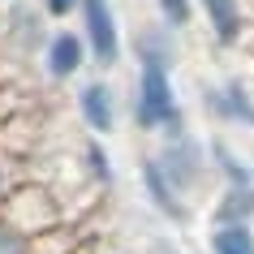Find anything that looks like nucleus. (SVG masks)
<instances>
[{"label": "nucleus", "mask_w": 254, "mask_h": 254, "mask_svg": "<svg viewBox=\"0 0 254 254\" xmlns=\"http://www.w3.org/2000/svg\"><path fill=\"white\" fill-rule=\"evenodd\" d=\"M134 121H138V129H160L164 138L186 129L181 104H177L173 82H168V65H151V61L142 65L138 95H134Z\"/></svg>", "instance_id": "obj_1"}, {"label": "nucleus", "mask_w": 254, "mask_h": 254, "mask_svg": "<svg viewBox=\"0 0 254 254\" xmlns=\"http://www.w3.org/2000/svg\"><path fill=\"white\" fill-rule=\"evenodd\" d=\"M82 13V39H86V56H95V65H117L121 61V26L112 13V0H78Z\"/></svg>", "instance_id": "obj_2"}, {"label": "nucleus", "mask_w": 254, "mask_h": 254, "mask_svg": "<svg viewBox=\"0 0 254 254\" xmlns=\"http://www.w3.org/2000/svg\"><path fill=\"white\" fill-rule=\"evenodd\" d=\"M0 215L4 220H13L22 233H43V228L61 224V207H56L52 190L43 186H13V194L4 198V207H0Z\"/></svg>", "instance_id": "obj_3"}, {"label": "nucleus", "mask_w": 254, "mask_h": 254, "mask_svg": "<svg viewBox=\"0 0 254 254\" xmlns=\"http://www.w3.org/2000/svg\"><path fill=\"white\" fill-rule=\"evenodd\" d=\"M155 164L164 168V177H168L181 194H190V190L207 177V155H202V147L186 134V129H181V134H168V142H164V151L155 155Z\"/></svg>", "instance_id": "obj_4"}, {"label": "nucleus", "mask_w": 254, "mask_h": 254, "mask_svg": "<svg viewBox=\"0 0 254 254\" xmlns=\"http://www.w3.org/2000/svg\"><path fill=\"white\" fill-rule=\"evenodd\" d=\"M43 69H48V78L65 82L73 78L82 69V61H86V39H82L78 30H52L48 39H43Z\"/></svg>", "instance_id": "obj_5"}, {"label": "nucleus", "mask_w": 254, "mask_h": 254, "mask_svg": "<svg viewBox=\"0 0 254 254\" xmlns=\"http://www.w3.org/2000/svg\"><path fill=\"white\" fill-rule=\"evenodd\" d=\"M142 190H147V198H151V207L160 215H168L173 224H186V194L164 177V168L155 160H142Z\"/></svg>", "instance_id": "obj_6"}, {"label": "nucleus", "mask_w": 254, "mask_h": 254, "mask_svg": "<svg viewBox=\"0 0 254 254\" xmlns=\"http://www.w3.org/2000/svg\"><path fill=\"white\" fill-rule=\"evenodd\" d=\"M78 112L86 121V129L95 134H112L117 129V95L108 82H86L78 91Z\"/></svg>", "instance_id": "obj_7"}, {"label": "nucleus", "mask_w": 254, "mask_h": 254, "mask_svg": "<svg viewBox=\"0 0 254 254\" xmlns=\"http://www.w3.org/2000/svg\"><path fill=\"white\" fill-rule=\"evenodd\" d=\"M207 108H211L220 121H233V125H254V95L241 86V82H220V86H207Z\"/></svg>", "instance_id": "obj_8"}, {"label": "nucleus", "mask_w": 254, "mask_h": 254, "mask_svg": "<svg viewBox=\"0 0 254 254\" xmlns=\"http://www.w3.org/2000/svg\"><path fill=\"white\" fill-rule=\"evenodd\" d=\"M202 17L211 22V35L220 43H237L241 39V0H198Z\"/></svg>", "instance_id": "obj_9"}, {"label": "nucleus", "mask_w": 254, "mask_h": 254, "mask_svg": "<svg viewBox=\"0 0 254 254\" xmlns=\"http://www.w3.org/2000/svg\"><path fill=\"white\" fill-rule=\"evenodd\" d=\"M254 220V186H224L215 202V224H250Z\"/></svg>", "instance_id": "obj_10"}, {"label": "nucleus", "mask_w": 254, "mask_h": 254, "mask_svg": "<svg viewBox=\"0 0 254 254\" xmlns=\"http://www.w3.org/2000/svg\"><path fill=\"white\" fill-rule=\"evenodd\" d=\"M9 35H13L17 48H43V39H48V30H43V17L35 13V9H26V4H13L9 9Z\"/></svg>", "instance_id": "obj_11"}, {"label": "nucleus", "mask_w": 254, "mask_h": 254, "mask_svg": "<svg viewBox=\"0 0 254 254\" xmlns=\"http://www.w3.org/2000/svg\"><path fill=\"white\" fill-rule=\"evenodd\" d=\"M207 246H211V254H254V228L250 224H215Z\"/></svg>", "instance_id": "obj_12"}, {"label": "nucleus", "mask_w": 254, "mask_h": 254, "mask_svg": "<svg viewBox=\"0 0 254 254\" xmlns=\"http://www.w3.org/2000/svg\"><path fill=\"white\" fill-rule=\"evenodd\" d=\"M134 52H138V65H168L173 69V39H168V30H142L134 43Z\"/></svg>", "instance_id": "obj_13"}, {"label": "nucleus", "mask_w": 254, "mask_h": 254, "mask_svg": "<svg viewBox=\"0 0 254 254\" xmlns=\"http://www.w3.org/2000/svg\"><path fill=\"white\" fill-rule=\"evenodd\" d=\"M211 160H215V168L224 173V186H254V173L224 147V142H211Z\"/></svg>", "instance_id": "obj_14"}, {"label": "nucleus", "mask_w": 254, "mask_h": 254, "mask_svg": "<svg viewBox=\"0 0 254 254\" xmlns=\"http://www.w3.org/2000/svg\"><path fill=\"white\" fill-rule=\"evenodd\" d=\"M0 254H30V233H22L4 215H0Z\"/></svg>", "instance_id": "obj_15"}, {"label": "nucleus", "mask_w": 254, "mask_h": 254, "mask_svg": "<svg viewBox=\"0 0 254 254\" xmlns=\"http://www.w3.org/2000/svg\"><path fill=\"white\" fill-rule=\"evenodd\" d=\"M160 4V17H164V26H190V17H194V0H155Z\"/></svg>", "instance_id": "obj_16"}, {"label": "nucleus", "mask_w": 254, "mask_h": 254, "mask_svg": "<svg viewBox=\"0 0 254 254\" xmlns=\"http://www.w3.org/2000/svg\"><path fill=\"white\" fill-rule=\"evenodd\" d=\"M86 168H91L95 177H99V181H112V164H108V151L99 147V142H86Z\"/></svg>", "instance_id": "obj_17"}, {"label": "nucleus", "mask_w": 254, "mask_h": 254, "mask_svg": "<svg viewBox=\"0 0 254 254\" xmlns=\"http://www.w3.org/2000/svg\"><path fill=\"white\" fill-rule=\"evenodd\" d=\"M13 186H17V177H13V164H9V155L0 151V207H4V198L13 194Z\"/></svg>", "instance_id": "obj_18"}, {"label": "nucleus", "mask_w": 254, "mask_h": 254, "mask_svg": "<svg viewBox=\"0 0 254 254\" xmlns=\"http://www.w3.org/2000/svg\"><path fill=\"white\" fill-rule=\"evenodd\" d=\"M78 9V0H43V13L48 17H69Z\"/></svg>", "instance_id": "obj_19"}, {"label": "nucleus", "mask_w": 254, "mask_h": 254, "mask_svg": "<svg viewBox=\"0 0 254 254\" xmlns=\"http://www.w3.org/2000/svg\"><path fill=\"white\" fill-rule=\"evenodd\" d=\"M65 254H99V246H95V241H86V237H82L78 246H73V250H65Z\"/></svg>", "instance_id": "obj_20"}]
</instances>
